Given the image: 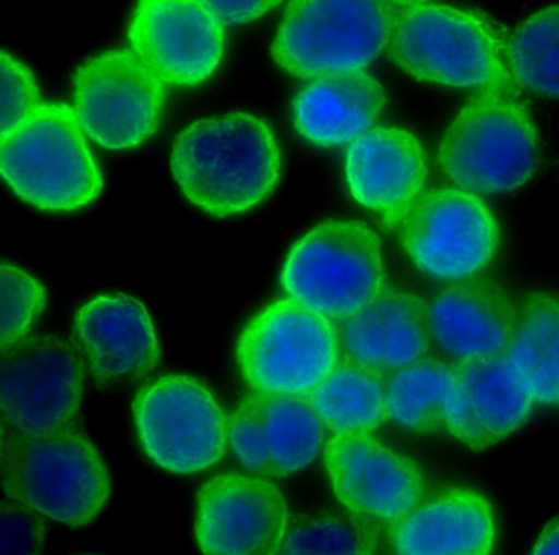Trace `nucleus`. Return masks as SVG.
<instances>
[{"mask_svg": "<svg viewBox=\"0 0 559 555\" xmlns=\"http://www.w3.org/2000/svg\"><path fill=\"white\" fill-rule=\"evenodd\" d=\"M169 171L189 205L228 220L270 201L283 179V152L263 117L230 110L189 122L173 142Z\"/></svg>", "mask_w": 559, "mask_h": 555, "instance_id": "f257e3e1", "label": "nucleus"}, {"mask_svg": "<svg viewBox=\"0 0 559 555\" xmlns=\"http://www.w3.org/2000/svg\"><path fill=\"white\" fill-rule=\"evenodd\" d=\"M5 499L58 528H93L114 498V475L99 444L80 426L2 439Z\"/></svg>", "mask_w": 559, "mask_h": 555, "instance_id": "f03ea898", "label": "nucleus"}, {"mask_svg": "<svg viewBox=\"0 0 559 555\" xmlns=\"http://www.w3.org/2000/svg\"><path fill=\"white\" fill-rule=\"evenodd\" d=\"M73 107L41 104L0 138V176L19 201L44 214L86 210L103 195V169Z\"/></svg>", "mask_w": 559, "mask_h": 555, "instance_id": "7ed1b4c3", "label": "nucleus"}, {"mask_svg": "<svg viewBox=\"0 0 559 555\" xmlns=\"http://www.w3.org/2000/svg\"><path fill=\"white\" fill-rule=\"evenodd\" d=\"M506 40L479 12L427 2L397 12L388 53L418 83L456 91L507 89L512 80Z\"/></svg>", "mask_w": 559, "mask_h": 555, "instance_id": "20e7f679", "label": "nucleus"}, {"mask_svg": "<svg viewBox=\"0 0 559 555\" xmlns=\"http://www.w3.org/2000/svg\"><path fill=\"white\" fill-rule=\"evenodd\" d=\"M539 165V136L526 107L506 89L484 91L451 120L438 166L456 188L502 195L528 184Z\"/></svg>", "mask_w": 559, "mask_h": 555, "instance_id": "39448f33", "label": "nucleus"}, {"mask_svg": "<svg viewBox=\"0 0 559 555\" xmlns=\"http://www.w3.org/2000/svg\"><path fill=\"white\" fill-rule=\"evenodd\" d=\"M397 12L389 0H287L271 60L297 80L366 71L388 51Z\"/></svg>", "mask_w": 559, "mask_h": 555, "instance_id": "423d86ee", "label": "nucleus"}, {"mask_svg": "<svg viewBox=\"0 0 559 555\" xmlns=\"http://www.w3.org/2000/svg\"><path fill=\"white\" fill-rule=\"evenodd\" d=\"M280 283L294 302L345 322L385 289L381 241L358 220L320 221L287 250Z\"/></svg>", "mask_w": 559, "mask_h": 555, "instance_id": "0eeeda50", "label": "nucleus"}, {"mask_svg": "<svg viewBox=\"0 0 559 555\" xmlns=\"http://www.w3.org/2000/svg\"><path fill=\"white\" fill-rule=\"evenodd\" d=\"M136 446L162 472L199 475L222 462L230 417L211 385L188 372H166L143 384L130 403Z\"/></svg>", "mask_w": 559, "mask_h": 555, "instance_id": "6e6552de", "label": "nucleus"}, {"mask_svg": "<svg viewBox=\"0 0 559 555\" xmlns=\"http://www.w3.org/2000/svg\"><path fill=\"white\" fill-rule=\"evenodd\" d=\"M340 342L332 319L287 297L248 319L235 361L254 394L310 397L338 365Z\"/></svg>", "mask_w": 559, "mask_h": 555, "instance_id": "1a4fd4ad", "label": "nucleus"}, {"mask_svg": "<svg viewBox=\"0 0 559 555\" xmlns=\"http://www.w3.org/2000/svg\"><path fill=\"white\" fill-rule=\"evenodd\" d=\"M87 367L63 336L31 335L0 355L2 439L78 426L87 391Z\"/></svg>", "mask_w": 559, "mask_h": 555, "instance_id": "9d476101", "label": "nucleus"}, {"mask_svg": "<svg viewBox=\"0 0 559 555\" xmlns=\"http://www.w3.org/2000/svg\"><path fill=\"white\" fill-rule=\"evenodd\" d=\"M165 83L132 50H109L73 74V110L91 142L106 152L145 145L162 122Z\"/></svg>", "mask_w": 559, "mask_h": 555, "instance_id": "9b49d317", "label": "nucleus"}, {"mask_svg": "<svg viewBox=\"0 0 559 555\" xmlns=\"http://www.w3.org/2000/svg\"><path fill=\"white\" fill-rule=\"evenodd\" d=\"M399 227L407 260L440 282L473 279L499 253L500 228L492 210L479 195L461 188L421 194Z\"/></svg>", "mask_w": 559, "mask_h": 555, "instance_id": "f8f14e48", "label": "nucleus"}, {"mask_svg": "<svg viewBox=\"0 0 559 555\" xmlns=\"http://www.w3.org/2000/svg\"><path fill=\"white\" fill-rule=\"evenodd\" d=\"M289 524V503L270 476L227 470L195 493L192 539L202 554H280Z\"/></svg>", "mask_w": 559, "mask_h": 555, "instance_id": "ddd939ff", "label": "nucleus"}, {"mask_svg": "<svg viewBox=\"0 0 559 555\" xmlns=\"http://www.w3.org/2000/svg\"><path fill=\"white\" fill-rule=\"evenodd\" d=\"M73 342L100 391L123 390L148 378L163 358L155 315L129 290H103L78 305Z\"/></svg>", "mask_w": 559, "mask_h": 555, "instance_id": "4468645a", "label": "nucleus"}, {"mask_svg": "<svg viewBox=\"0 0 559 555\" xmlns=\"http://www.w3.org/2000/svg\"><path fill=\"white\" fill-rule=\"evenodd\" d=\"M323 467L340 506L374 528L394 526L424 499L418 463L371 433L333 434Z\"/></svg>", "mask_w": 559, "mask_h": 555, "instance_id": "2eb2a0df", "label": "nucleus"}, {"mask_svg": "<svg viewBox=\"0 0 559 555\" xmlns=\"http://www.w3.org/2000/svg\"><path fill=\"white\" fill-rule=\"evenodd\" d=\"M133 53L173 87L211 81L225 58V25L202 0H139L129 24Z\"/></svg>", "mask_w": 559, "mask_h": 555, "instance_id": "dca6fc26", "label": "nucleus"}, {"mask_svg": "<svg viewBox=\"0 0 559 555\" xmlns=\"http://www.w3.org/2000/svg\"><path fill=\"white\" fill-rule=\"evenodd\" d=\"M325 430L309 397L253 391L231 411L228 444L248 472L286 479L319 459Z\"/></svg>", "mask_w": 559, "mask_h": 555, "instance_id": "f3484780", "label": "nucleus"}, {"mask_svg": "<svg viewBox=\"0 0 559 555\" xmlns=\"http://www.w3.org/2000/svg\"><path fill=\"white\" fill-rule=\"evenodd\" d=\"M343 172L353 201L397 227L427 184V155L408 130L374 126L348 146Z\"/></svg>", "mask_w": 559, "mask_h": 555, "instance_id": "a211bd4d", "label": "nucleus"}, {"mask_svg": "<svg viewBox=\"0 0 559 555\" xmlns=\"http://www.w3.org/2000/svg\"><path fill=\"white\" fill-rule=\"evenodd\" d=\"M535 400L510 365L499 358L456 364L444 427L471 450H486L509 439L532 417Z\"/></svg>", "mask_w": 559, "mask_h": 555, "instance_id": "6ab92c4d", "label": "nucleus"}, {"mask_svg": "<svg viewBox=\"0 0 559 555\" xmlns=\"http://www.w3.org/2000/svg\"><path fill=\"white\" fill-rule=\"evenodd\" d=\"M428 305L431 341L457 361L503 355L515 331L519 306L487 279H466L433 295Z\"/></svg>", "mask_w": 559, "mask_h": 555, "instance_id": "aec40b11", "label": "nucleus"}, {"mask_svg": "<svg viewBox=\"0 0 559 555\" xmlns=\"http://www.w3.org/2000/svg\"><path fill=\"white\" fill-rule=\"evenodd\" d=\"M497 534L489 499L477 490L454 486L421 499L391 526V544L404 555H490Z\"/></svg>", "mask_w": 559, "mask_h": 555, "instance_id": "412c9836", "label": "nucleus"}, {"mask_svg": "<svg viewBox=\"0 0 559 555\" xmlns=\"http://www.w3.org/2000/svg\"><path fill=\"white\" fill-rule=\"evenodd\" d=\"M430 341L427 303L391 287L345 319L342 329L346 359L384 377L424 359Z\"/></svg>", "mask_w": 559, "mask_h": 555, "instance_id": "4be33fe9", "label": "nucleus"}, {"mask_svg": "<svg viewBox=\"0 0 559 555\" xmlns=\"http://www.w3.org/2000/svg\"><path fill=\"white\" fill-rule=\"evenodd\" d=\"M385 106L382 84L355 71L309 80L294 96L290 117L297 135L310 145L342 148L374 129Z\"/></svg>", "mask_w": 559, "mask_h": 555, "instance_id": "5701e85b", "label": "nucleus"}, {"mask_svg": "<svg viewBox=\"0 0 559 555\" xmlns=\"http://www.w3.org/2000/svg\"><path fill=\"white\" fill-rule=\"evenodd\" d=\"M506 358L535 403L559 408L558 295L536 292L520 303Z\"/></svg>", "mask_w": 559, "mask_h": 555, "instance_id": "b1692460", "label": "nucleus"}, {"mask_svg": "<svg viewBox=\"0 0 559 555\" xmlns=\"http://www.w3.org/2000/svg\"><path fill=\"white\" fill-rule=\"evenodd\" d=\"M309 398L333 434L374 433L388 420L384 375L349 359L338 362Z\"/></svg>", "mask_w": 559, "mask_h": 555, "instance_id": "393cba45", "label": "nucleus"}, {"mask_svg": "<svg viewBox=\"0 0 559 555\" xmlns=\"http://www.w3.org/2000/svg\"><path fill=\"white\" fill-rule=\"evenodd\" d=\"M456 365L420 359L389 375L385 382L388 420L411 433H433L444 426Z\"/></svg>", "mask_w": 559, "mask_h": 555, "instance_id": "a878e982", "label": "nucleus"}, {"mask_svg": "<svg viewBox=\"0 0 559 555\" xmlns=\"http://www.w3.org/2000/svg\"><path fill=\"white\" fill-rule=\"evenodd\" d=\"M513 84L543 97H559V4L523 19L506 40Z\"/></svg>", "mask_w": 559, "mask_h": 555, "instance_id": "bb28decb", "label": "nucleus"}, {"mask_svg": "<svg viewBox=\"0 0 559 555\" xmlns=\"http://www.w3.org/2000/svg\"><path fill=\"white\" fill-rule=\"evenodd\" d=\"M374 526L349 512L316 511L290 519L280 554H374Z\"/></svg>", "mask_w": 559, "mask_h": 555, "instance_id": "cd10ccee", "label": "nucleus"}, {"mask_svg": "<svg viewBox=\"0 0 559 555\" xmlns=\"http://www.w3.org/2000/svg\"><path fill=\"white\" fill-rule=\"evenodd\" d=\"M47 286L14 261L0 264V351L28 338L47 313Z\"/></svg>", "mask_w": 559, "mask_h": 555, "instance_id": "c85d7f7f", "label": "nucleus"}, {"mask_svg": "<svg viewBox=\"0 0 559 555\" xmlns=\"http://www.w3.org/2000/svg\"><path fill=\"white\" fill-rule=\"evenodd\" d=\"M0 138L17 130L41 106L37 77L5 48L0 50Z\"/></svg>", "mask_w": 559, "mask_h": 555, "instance_id": "c756f323", "label": "nucleus"}, {"mask_svg": "<svg viewBox=\"0 0 559 555\" xmlns=\"http://www.w3.org/2000/svg\"><path fill=\"white\" fill-rule=\"evenodd\" d=\"M47 521L28 509L4 499L2 503V554L9 552H44Z\"/></svg>", "mask_w": 559, "mask_h": 555, "instance_id": "7c9ffc66", "label": "nucleus"}, {"mask_svg": "<svg viewBox=\"0 0 559 555\" xmlns=\"http://www.w3.org/2000/svg\"><path fill=\"white\" fill-rule=\"evenodd\" d=\"M225 27L254 24L276 11L286 0H202Z\"/></svg>", "mask_w": 559, "mask_h": 555, "instance_id": "2f4dec72", "label": "nucleus"}, {"mask_svg": "<svg viewBox=\"0 0 559 555\" xmlns=\"http://www.w3.org/2000/svg\"><path fill=\"white\" fill-rule=\"evenodd\" d=\"M530 554L533 555H559V515L549 519L533 542Z\"/></svg>", "mask_w": 559, "mask_h": 555, "instance_id": "473e14b6", "label": "nucleus"}, {"mask_svg": "<svg viewBox=\"0 0 559 555\" xmlns=\"http://www.w3.org/2000/svg\"><path fill=\"white\" fill-rule=\"evenodd\" d=\"M392 5H394L397 11L401 9L414 8V5L427 4V2H431V0H389Z\"/></svg>", "mask_w": 559, "mask_h": 555, "instance_id": "72a5a7b5", "label": "nucleus"}]
</instances>
